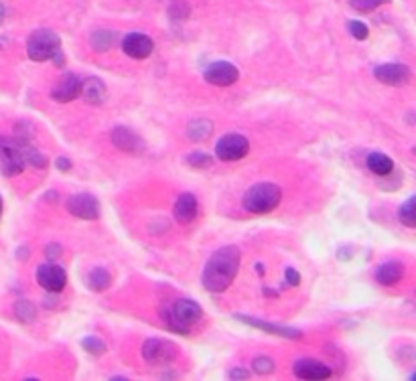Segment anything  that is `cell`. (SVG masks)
Listing matches in <instances>:
<instances>
[{
	"label": "cell",
	"instance_id": "6da1fadb",
	"mask_svg": "<svg viewBox=\"0 0 416 381\" xmlns=\"http://www.w3.org/2000/svg\"><path fill=\"white\" fill-rule=\"evenodd\" d=\"M239 250L236 246H224L207 260L203 272H201V284L209 292H224L232 286L239 268Z\"/></svg>",
	"mask_w": 416,
	"mask_h": 381
},
{
	"label": "cell",
	"instance_id": "7a4b0ae2",
	"mask_svg": "<svg viewBox=\"0 0 416 381\" xmlns=\"http://www.w3.org/2000/svg\"><path fill=\"white\" fill-rule=\"evenodd\" d=\"M283 199L281 187L274 183H258L254 187H250L242 199V205L248 213H256V215H264L270 213L278 207Z\"/></svg>",
	"mask_w": 416,
	"mask_h": 381
},
{
	"label": "cell",
	"instance_id": "3957f363",
	"mask_svg": "<svg viewBox=\"0 0 416 381\" xmlns=\"http://www.w3.org/2000/svg\"><path fill=\"white\" fill-rule=\"evenodd\" d=\"M201 315H203L201 306L195 300L181 298L175 304H171V308L165 313V321L171 330H175L179 334H187L195 323H199Z\"/></svg>",
	"mask_w": 416,
	"mask_h": 381
},
{
	"label": "cell",
	"instance_id": "277c9868",
	"mask_svg": "<svg viewBox=\"0 0 416 381\" xmlns=\"http://www.w3.org/2000/svg\"><path fill=\"white\" fill-rule=\"evenodd\" d=\"M61 49V39L57 33L49 31V29H39L35 31L29 41H27V53L33 61L43 63L53 59L55 53Z\"/></svg>",
	"mask_w": 416,
	"mask_h": 381
},
{
	"label": "cell",
	"instance_id": "5b68a950",
	"mask_svg": "<svg viewBox=\"0 0 416 381\" xmlns=\"http://www.w3.org/2000/svg\"><path fill=\"white\" fill-rule=\"evenodd\" d=\"M23 144L12 138L0 136V172L6 176L21 174L25 168V157H23Z\"/></svg>",
	"mask_w": 416,
	"mask_h": 381
},
{
	"label": "cell",
	"instance_id": "8992f818",
	"mask_svg": "<svg viewBox=\"0 0 416 381\" xmlns=\"http://www.w3.org/2000/svg\"><path fill=\"white\" fill-rule=\"evenodd\" d=\"M248 153H250V142L242 134H226L216 144V155L224 163L242 161Z\"/></svg>",
	"mask_w": 416,
	"mask_h": 381
},
{
	"label": "cell",
	"instance_id": "52a82bcc",
	"mask_svg": "<svg viewBox=\"0 0 416 381\" xmlns=\"http://www.w3.org/2000/svg\"><path fill=\"white\" fill-rule=\"evenodd\" d=\"M142 357L153 365L171 363L177 357V345H173L165 339H148L142 345Z\"/></svg>",
	"mask_w": 416,
	"mask_h": 381
},
{
	"label": "cell",
	"instance_id": "ba28073f",
	"mask_svg": "<svg viewBox=\"0 0 416 381\" xmlns=\"http://www.w3.org/2000/svg\"><path fill=\"white\" fill-rule=\"evenodd\" d=\"M67 209H69L71 215H75L77 219H83V221H94V219L100 218V203L90 193H79V195L69 197Z\"/></svg>",
	"mask_w": 416,
	"mask_h": 381
},
{
	"label": "cell",
	"instance_id": "9c48e42d",
	"mask_svg": "<svg viewBox=\"0 0 416 381\" xmlns=\"http://www.w3.org/2000/svg\"><path fill=\"white\" fill-rule=\"evenodd\" d=\"M205 81H209L211 86H218V88H228L232 83H236L239 77V71L236 65L228 63V61H218L213 65H209L203 73Z\"/></svg>",
	"mask_w": 416,
	"mask_h": 381
},
{
	"label": "cell",
	"instance_id": "30bf717a",
	"mask_svg": "<svg viewBox=\"0 0 416 381\" xmlns=\"http://www.w3.org/2000/svg\"><path fill=\"white\" fill-rule=\"evenodd\" d=\"M37 282L47 292H61L67 284V274L57 264H41L37 268Z\"/></svg>",
	"mask_w": 416,
	"mask_h": 381
},
{
	"label": "cell",
	"instance_id": "8fae6325",
	"mask_svg": "<svg viewBox=\"0 0 416 381\" xmlns=\"http://www.w3.org/2000/svg\"><path fill=\"white\" fill-rule=\"evenodd\" d=\"M374 75L380 83L386 86H404L411 79V67L402 65V63H386V65H378L374 69Z\"/></svg>",
	"mask_w": 416,
	"mask_h": 381
},
{
	"label": "cell",
	"instance_id": "7c38bea8",
	"mask_svg": "<svg viewBox=\"0 0 416 381\" xmlns=\"http://www.w3.org/2000/svg\"><path fill=\"white\" fill-rule=\"evenodd\" d=\"M155 49V43L144 33H130L122 41V51L132 59H146Z\"/></svg>",
	"mask_w": 416,
	"mask_h": 381
},
{
	"label": "cell",
	"instance_id": "4fadbf2b",
	"mask_svg": "<svg viewBox=\"0 0 416 381\" xmlns=\"http://www.w3.org/2000/svg\"><path fill=\"white\" fill-rule=\"evenodd\" d=\"M81 96V79L75 73H67L63 75L60 81L55 83V88L51 90V98L60 104H67L73 102L75 98Z\"/></svg>",
	"mask_w": 416,
	"mask_h": 381
},
{
	"label": "cell",
	"instance_id": "5bb4252c",
	"mask_svg": "<svg viewBox=\"0 0 416 381\" xmlns=\"http://www.w3.org/2000/svg\"><path fill=\"white\" fill-rule=\"evenodd\" d=\"M112 142H114V146H116L118 150L128 153V155H140V153L144 150L142 138H140L136 132H132L130 128H124V126L114 128V132H112Z\"/></svg>",
	"mask_w": 416,
	"mask_h": 381
},
{
	"label": "cell",
	"instance_id": "9a60e30c",
	"mask_svg": "<svg viewBox=\"0 0 416 381\" xmlns=\"http://www.w3.org/2000/svg\"><path fill=\"white\" fill-rule=\"evenodd\" d=\"M293 371L298 380H329L333 376L331 367H327L315 359H298Z\"/></svg>",
	"mask_w": 416,
	"mask_h": 381
},
{
	"label": "cell",
	"instance_id": "2e32d148",
	"mask_svg": "<svg viewBox=\"0 0 416 381\" xmlns=\"http://www.w3.org/2000/svg\"><path fill=\"white\" fill-rule=\"evenodd\" d=\"M197 209H199L197 197L191 193H183V195H179L177 203H175V219L181 225H187L197 218Z\"/></svg>",
	"mask_w": 416,
	"mask_h": 381
},
{
	"label": "cell",
	"instance_id": "e0dca14e",
	"mask_svg": "<svg viewBox=\"0 0 416 381\" xmlns=\"http://www.w3.org/2000/svg\"><path fill=\"white\" fill-rule=\"evenodd\" d=\"M236 319L250 325V327L262 328L270 334H278V337H287V339H300L302 332L297 330V328H289V327H281V325H272V323H264V321H258V319H250V317H244V315H236Z\"/></svg>",
	"mask_w": 416,
	"mask_h": 381
},
{
	"label": "cell",
	"instance_id": "ac0fdd59",
	"mask_svg": "<svg viewBox=\"0 0 416 381\" xmlns=\"http://www.w3.org/2000/svg\"><path fill=\"white\" fill-rule=\"evenodd\" d=\"M404 276V264L402 262H386L376 270V282L382 286H394L396 282H400Z\"/></svg>",
	"mask_w": 416,
	"mask_h": 381
},
{
	"label": "cell",
	"instance_id": "d6986e66",
	"mask_svg": "<svg viewBox=\"0 0 416 381\" xmlns=\"http://www.w3.org/2000/svg\"><path fill=\"white\" fill-rule=\"evenodd\" d=\"M81 96L86 98V102L100 106L106 100V86L98 77H90L86 81H81Z\"/></svg>",
	"mask_w": 416,
	"mask_h": 381
},
{
	"label": "cell",
	"instance_id": "ffe728a7",
	"mask_svg": "<svg viewBox=\"0 0 416 381\" xmlns=\"http://www.w3.org/2000/svg\"><path fill=\"white\" fill-rule=\"evenodd\" d=\"M365 163H367V168H369L374 174H378V176H386V174H390L392 168H394L392 159L386 157V155H382V153H372V155H367Z\"/></svg>",
	"mask_w": 416,
	"mask_h": 381
},
{
	"label": "cell",
	"instance_id": "44dd1931",
	"mask_svg": "<svg viewBox=\"0 0 416 381\" xmlns=\"http://www.w3.org/2000/svg\"><path fill=\"white\" fill-rule=\"evenodd\" d=\"M213 132V124L209 120H193L187 128V136L193 142H203L211 136Z\"/></svg>",
	"mask_w": 416,
	"mask_h": 381
},
{
	"label": "cell",
	"instance_id": "7402d4cb",
	"mask_svg": "<svg viewBox=\"0 0 416 381\" xmlns=\"http://www.w3.org/2000/svg\"><path fill=\"white\" fill-rule=\"evenodd\" d=\"M110 284H112V276L104 268H94L92 272L88 274V286L94 292H104Z\"/></svg>",
	"mask_w": 416,
	"mask_h": 381
},
{
	"label": "cell",
	"instance_id": "603a6c76",
	"mask_svg": "<svg viewBox=\"0 0 416 381\" xmlns=\"http://www.w3.org/2000/svg\"><path fill=\"white\" fill-rule=\"evenodd\" d=\"M90 41H92V47L96 51H108V49H112V45L116 41V35L112 31H96Z\"/></svg>",
	"mask_w": 416,
	"mask_h": 381
},
{
	"label": "cell",
	"instance_id": "cb8c5ba5",
	"mask_svg": "<svg viewBox=\"0 0 416 381\" xmlns=\"http://www.w3.org/2000/svg\"><path fill=\"white\" fill-rule=\"evenodd\" d=\"M398 218H400V221L406 225V227H416V199L415 197H411L402 207H400V211H398Z\"/></svg>",
	"mask_w": 416,
	"mask_h": 381
},
{
	"label": "cell",
	"instance_id": "d4e9b609",
	"mask_svg": "<svg viewBox=\"0 0 416 381\" xmlns=\"http://www.w3.org/2000/svg\"><path fill=\"white\" fill-rule=\"evenodd\" d=\"M14 313H16L18 321H23V323H31V321H35V317H37V311H35V306H33L29 300H21V302L16 304Z\"/></svg>",
	"mask_w": 416,
	"mask_h": 381
},
{
	"label": "cell",
	"instance_id": "484cf974",
	"mask_svg": "<svg viewBox=\"0 0 416 381\" xmlns=\"http://www.w3.org/2000/svg\"><path fill=\"white\" fill-rule=\"evenodd\" d=\"M23 157H25V163H31L33 166H39V168L47 166V159L39 150H35V148H31L27 144H23Z\"/></svg>",
	"mask_w": 416,
	"mask_h": 381
},
{
	"label": "cell",
	"instance_id": "4316f807",
	"mask_svg": "<svg viewBox=\"0 0 416 381\" xmlns=\"http://www.w3.org/2000/svg\"><path fill=\"white\" fill-rule=\"evenodd\" d=\"M81 347H83L86 353H90V355H102V353L106 351L104 341H100L98 337H88V339H83V341H81Z\"/></svg>",
	"mask_w": 416,
	"mask_h": 381
},
{
	"label": "cell",
	"instance_id": "83f0119b",
	"mask_svg": "<svg viewBox=\"0 0 416 381\" xmlns=\"http://www.w3.org/2000/svg\"><path fill=\"white\" fill-rule=\"evenodd\" d=\"M252 367H254V371L258 376H268V373L274 371V361L270 357H256L254 363H252Z\"/></svg>",
	"mask_w": 416,
	"mask_h": 381
},
{
	"label": "cell",
	"instance_id": "f1b7e54d",
	"mask_svg": "<svg viewBox=\"0 0 416 381\" xmlns=\"http://www.w3.org/2000/svg\"><path fill=\"white\" fill-rule=\"evenodd\" d=\"M388 0H350L352 8H356L357 12H372L376 10L378 6L386 4Z\"/></svg>",
	"mask_w": 416,
	"mask_h": 381
},
{
	"label": "cell",
	"instance_id": "f546056e",
	"mask_svg": "<svg viewBox=\"0 0 416 381\" xmlns=\"http://www.w3.org/2000/svg\"><path fill=\"white\" fill-rule=\"evenodd\" d=\"M187 163L191 164L193 168H205V166L213 164V159L209 155H205V153H193V155H189Z\"/></svg>",
	"mask_w": 416,
	"mask_h": 381
},
{
	"label": "cell",
	"instance_id": "4dcf8cb0",
	"mask_svg": "<svg viewBox=\"0 0 416 381\" xmlns=\"http://www.w3.org/2000/svg\"><path fill=\"white\" fill-rule=\"evenodd\" d=\"M348 29H350V33L356 37L357 41H365L367 35H369L367 25H363V23H359V21H350V23H348Z\"/></svg>",
	"mask_w": 416,
	"mask_h": 381
},
{
	"label": "cell",
	"instance_id": "1f68e13d",
	"mask_svg": "<svg viewBox=\"0 0 416 381\" xmlns=\"http://www.w3.org/2000/svg\"><path fill=\"white\" fill-rule=\"evenodd\" d=\"M189 6L185 4V2H173L171 4V8H169V14H171V18H177V21H183V18H187L189 16Z\"/></svg>",
	"mask_w": 416,
	"mask_h": 381
},
{
	"label": "cell",
	"instance_id": "d6a6232c",
	"mask_svg": "<svg viewBox=\"0 0 416 381\" xmlns=\"http://www.w3.org/2000/svg\"><path fill=\"white\" fill-rule=\"evenodd\" d=\"M285 278H287V284H289V286H298V282H300V276H298L295 268H287Z\"/></svg>",
	"mask_w": 416,
	"mask_h": 381
},
{
	"label": "cell",
	"instance_id": "836d02e7",
	"mask_svg": "<svg viewBox=\"0 0 416 381\" xmlns=\"http://www.w3.org/2000/svg\"><path fill=\"white\" fill-rule=\"evenodd\" d=\"M45 254H47V258H49V260H55V258H60V256H61V246H57V244H49V246H47V250H45Z\"/></svg>",
	"mask_w": 416,
	"mask_h": 381
},
{
	"label": "cell",
	"instance_id": "e575fe53",
	"mask_svg": "<svg viewBox=\"0 0 416 381\" xmlns=\"http://www.w3.org/2000/svg\"><path fill=\"white\" fill-rule=\"evenodd\" d=\"M230 378H232V380H248L250 373L244 371V369H232V371H230Z\"/></svg>",
	"mask_w": 416,
	"mask_h": 381
},
{
	"label": "cell",
	"instance_id": "d590c367",
	"mask_svg": "<svg viewBox=\"0 0 416 381\" xmlns=\"http://www.w3.org/2000/svg\"><path fill=\"white\" fill-rule=\"evenodd\" d=\"M57 168L60 170H63V172H67V170H71V161H67V159H63V157H60L57 159Z\"/></svg>",
	"mask_w": 416,
	"mask_h": 381
},
{
	"label": "cell",
	"instance_id": "8d00e7d4",
	"mask_svg": "<svg viewBox=\"0 0 416 381\" xmlns=\"http://www.w3.org/2000/svg\"><path fill=\"white\" fill-rule=\"evenodd\" d=\"M2 18H4V8H2V4H0V25H2Z\"/></svg>",
	"mask_w": 416,
	"mask_h": 381
},
{
	"label": "cell",
	"instance_id": "74e56055",
	"mask_svg": "<svg viewBox=\"0 0 416 381\" xmlns=\"http://www.w3.org/2000/svg\"><path fill=\"white\" fill-rule=\"evenodd\" d=\"M256 268H258V274H264V266H262V264H258Z\"/></svg>",
	"mask_w": 416,
	"mask_h": 381
},
{
	"label": "cell",
	"instance_id": "f35d334b",
	"mask_svg": "<svg viewBox=\"0 0 416 381\" xmlns=\"http://www.w3.org/2000/svg\"><path fill=\"white\" fill-rule=\"evenodd\" d=\"M0 215H2V197H0Z\"/></svg>",
	"mask_w": 416,
	"mask_h": 381
}]
</instances>
